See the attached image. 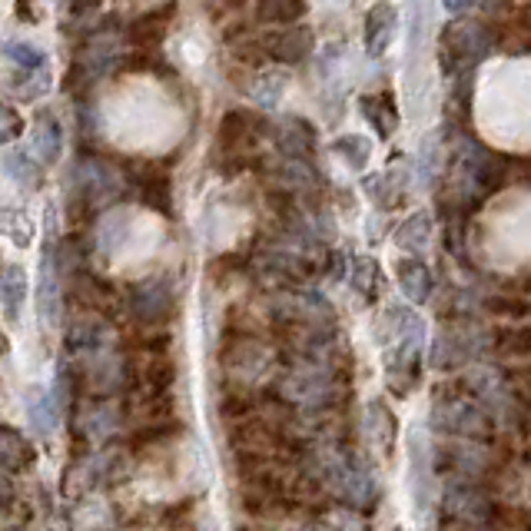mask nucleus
<instances>
[{
  "instance_id": "f257e3e1",
  "label": "nucleus",
  "mask_w": 531,
  "mask_h": 531,
  "mask_svg": "<svg viewBox=\"0 0 531 531\" xmlns=\"http://www.w3.org/2000/svg\"><path fill=\"white\" fill-rule=\"evenodd\" d=\"M316 465H319L322 482H326L346 505L362 508V512H366V508H376L379 485H376V478H372L369 462L359 452L326 449V452H319Z\"/></svg>"
},
{
  "instance_id": "f03ea898",
  "label": "nucleus",
  "mask_w": 531,
  "mask_h": 531,
  "mask_svg": "<svg viewBox=\"0 0 531 531\" xmlns=\"http://www.w3.org/2000/svg\"><path fill=\"white\" fill-rule=\"evenodd\" d=\"M492 50V24L488 20L458 17L455 24L445 27L442 34V67L452 80L468 83L478 64Z\"/></svg>"
},
{
  "instance_id": "7ed1b4c3",
  "label": "nucleus",
  "mask_w": 531,
  "mask_h": 531,
  "mask_svg": "<svg viewBox=\"0 0 531 531\" xmlns=\"http://www.w3.org/2000/svg\"><path fill=\"white\" fill-rule=\"evenodd\" d=\"M432 425L445 435H458V439H485L492 422H488L485 405L475 395L445 389L432 405Z\"/></svg>"
},
{
  "instance_id": "20e7f679",
  "label": "nucleus",
  "mask_w": 531,
  "mask_h": 531,
  "mask_svg": "<svg viewBox=\"0 0 531 531\" xmlns=\"http://www.w3.org/2000/svg\"><path fill=\"white\" fill-rule=\"evenodd\" d=\"M442 508H445V515H449L452 522L478 525V528H485L488 522H492V515H495L492 498H488L482 488L472 482V478H462V475L452 478V482L445 485Z\"/></svg>"
},
{
  "instance_id": "39448f33",
  "label": "nucleus",
  "mask_w": 531,
  "mask_h": 531,
  "mask_svg": "<svg viewBox=\"0 0 531 531\" xmlns=\"http://www.w3.org/2000/svg\"><path fill=\"white\" fill-rule=\"evenodd\" d=\"M269 130V123L253 110H226L220 127H216V140H220V150L233 153L243 160L246 150L256 147V140Z\"/></svg>"
},
{
  "instance_id": "423d86ee",
  "label": "nucleus",
  "mask_w": 531,
  "mask_h": 531,
  "mask_svg": "<svg viewBox=\"0 0 531 531\" xmlns=\"http://www.w3.org/2000/svg\"><path fill=\"white\" fill-rule=\"evenodd\" d=\"M130 312L133 319H140L143 326H156L173 312V286L170 279L163 276H150L133 283L130 289Z\"/></svg>"
},
{
  "instance_id": "0eeeda50",
  "label": "nucleus",
  "mask_w": 531,
  "mask_h": 531,
  "mask_svg": "<svg viewBox=\"0 0 531 531\" xmlns=\"http://www.w3.org/2000/svg\"><path fill=\"white\" fill-rule=\"evenodd\" d=\"M259 44H263L266 60H276V64H303L312 54V30L303 24L273 27L259 37Z\"/></svg>"
},
{
  "instance_id": "6e6552de",
  "label": "nucleus",
  "mask_w": 531,
  "mask_h": 531,
  "mask_svg": "<svg viewBox=\"0 0 531 531\" xmlns=\"http://www.w3.org/2000/svg\"><path fill=\"white\" fill-rule=\"evenodd\" d=\"M127 173H130V186L137 190L140 203H147L150 210H156V213H170L173 186H170V176H166V170H160L156 163L137 160V163H130Z\"/></svg>"
},
{
  "instance_id": "1a4fd4ad",
  "label": "nucleus",
  "mask_w": 531,
  "mask_h": 531,
  "mask_svg": "<svg viewBox=\"0 0 531 531\" xmlns=\"http://www.w3.org/2000/svg\"><path fill=\"white\" fill-rule=\"evenodd\" d=\"M176 17V4L170 0V4H156L150 10H143V14H137L130 20V44L137 50H156L166 40V34H170V24Z\"/></svg>"
},
{
  "instance_id": "9d476101",
  "label": "nucleus",
  "mask_w": 531,
  "mask_h": 531,
  "mask_svg": "<svg viewBox=\"0 0 531 531\" xmlns=\"http://www.w3.org/2000/svg\"><path fill=\"white\" fill-rule=\"evenodd\" d=\"M37 316L40 326L54 329L60 316V259L54 249H47L40 259V283H37Z\"/></svg>"
},
{
  "instance_id": "9b49d317",
  "label": "nucleus",
  "mask_w": 531,
  "mask_h": 531,
  "mask_svg": "<svg viewBox=\"0 0 531 531\" xmlns=\"http://www.w3.org/2000/svg\"><path fill=\"white\" fill-rule=\"evenodd\" d=\"M478 349H482V339L475 336L472 329H445L439 339H435V349H432V366L439 369H449V366H462V362L475 359Z\"/></svg>"
},
{
  "instance_id": "f8f14e48",
  "label": "nucleus",
  "mask_w": 531,
  "mask_h": 531,
  "mask_svg": "<svg viewBox=\"0 0 531 531\" xmlns=\"http://www.w3.org/2000/svg\"><path fill=\"white\" fill-rule=\"evenodd\" d=\"M395 24H399V14H395V4H389V0H379V4L369 7V14H366V50H369L372 60H379L385 50L392 47Z\"/></svg>"
},
{
  "instance_id": "ddd939ff",
  "label": "nucleus",
  "mask_w": 531,
  "mask_h": 531,
  "mask_svg": "<svg viewBox=\"0 0 531 531\" xmlns=\"http://www.w3.org/2000/svg\"><path fill=\"white\" fill-rule=\"evenodd\" d=\"M395 273H399V289L409 303H429L432 289H435V276L419 256L399 259V263H395Z\"/></svg>"
},
{
  "instance_id": "4468645a",
  "label": "nucleus",
  "mask_w": 531,
  "mask_h": 531,
  "mask_svg": "<svg viewBox=\"0 0 531 531\" xmlns=\"http://www.w3.org/2000/svg\"><path fill=\"white\" fill-rule=\"evenodd\" d=\"M276 147L286 160L309 163L312 150H316V133H312V127L306 120H293V123H286V127L276 130Z\"/></svg>"
},
{
  "instance_id": "2eb2a0df",
  "label": "nucleus",
  "mask_w": 531,
  "mask_h": 531,
  "mask_svg": "<svg viewBox=\"0 0 531 531\" xmlns=\"http://www.w3.org/2000/svg\"><path fill=\"white\" fill-rule=\"evenodd\" d=\"M429 243H432V216L425 210L412 213L409 220H402V226L395 229V246L409 256H422Z\"/></svg>"
},
{
  "instance_id": "dca6fc26",
  "label": "nucleus",
  "mask_w": 531,
  "mask_h": 531,
  "mask_svg": "<svg viewBox=\"0 0 531 531\" xmlns=\"http://www.w3.org/2000/svg\"><path fill=\"white\" fill-rule=\"evenodd\" d=\"M362 117L372 123V130H376L382 140H389L392 130H395V123H399V113H395L392 93L389 90L366 93V97H362Z\"/></svg>"
},
{
  "instance_id": "f3484780",
  "label": "nucleus",
  "mask_w": 531,
  "mask_h": 531,
  "mask_svg": "<svg viewBox=\"0 0 531 531\" xmlns=\"http://www.w3.org/2000/svg\"><path fill=\"white\" fill-rule=\"evenodd\" d=\"M27 415H30V425H34V432L40 435H50L57 429L60 422V399L57 392H44L40 385L30 389V399H27Z\"/></svg>"
},
{
  "instance_id": "a211bd4d",
  "label": "nucleus",
  "mask_w": 531,
  "mask_h": 531,
  "mask_svg": "<svg viewBox=\"0 0 531 531\" xmlns=\"http://www.w3.org/2000/svg\"><path fill=\"white\" fill-rule=\"evenodd\" d=\"M0 299H4L7 322H17L20 309H24V303H27V273H24V266H17V263L4 266V276H0Z\"/></svg>"
},
{
  "instance_id": "6ab92c4d",
  "label": "nucleus",
  "mask_w": 531,
  "mask_h": 531,
  "mask_svg": "<svg viewBox=\"0 0 531 531\" xmlns=\"http://www.w3.org/2000/svg\"><path fill=\"white\" fill-rule=\"evenodd\" d=\"M60 150H64V127H60L57 117H50V113L44 110L37 117V127H34V153L44 163H57Z\"/></svg>"
},
{
  "instance_id": "aec40b11",
  "label": "nucleus",
  "mask_w": 531,
  "mask_h": 531,
  "mask_svg": "<svg viewBox=\"0 0 531 531\" xmlns=\"http://www.w3.org/2000/svg\"><path fill=\"white\" fill-rule=\"evenodd\" d=\"M4 57H7L10 70H27V74H44L47 70V50L30 44V40H20V37L7 40Z\"/></svg>"
},
{
  "instance_id": "412c9836",
  "label": "nucleus",
  "mask_w": 531,
  "mask_h": 531,
  "mask_svg": "<svg viewBox=\"0 0 531 531\" xmlns=\"http://www.w3.org/2000/svg\"><path fill=\"white\" fill-rule=\"evenodd\" d=\"M44 160L34 153V150H10L4 156V166H7V176L14 183H20L24 190H34V186L40 183V176H44V166H40Z\"/></svg>"
},
{
  "instance_id": "4be33fe9",
  "label": "nucleus",
  "mask_w": 531,
  "mask_h": 531,
  "mask_svg": "<svg viewBox=\"0 0 531 531\" xmlns=\"http://www.w3.org/2000/svg\"><path fill=\"white\" fill-rule=\"evenodd\" d=\"M77 429L83 435H90V439H97V442L107 439V435L113 432V412L107 409V402L93 395V399L83 405L80 415H77Z\"/></svg>"
},
{
  "instance_id": "5701e85b",
  "label": "nucleus",
  "mask_w": 531,
  "mask_h": 531,
  "mask_svg": "<svg viewBox=\"0 0 531 531\" xmlns=\"http://www.w3.org/2000/svg\"><path fill=\"white\" fill-rule=\"evenodd\" d=\"M0 462H4V472L7 475H17V472H24V468L34 462V452H30V445L20 439V435L10 429L0 432Z\"/></svg>"
},
{
  "instance_id": "b1692460",
  "label": "nucleus",
  "mask_w": 531,
  "mask_h": 531,
  "mask_svg": "<svg viewBox=\"0 0 531 531\" xmlns=\"http://www.w3.org/2000/svg\"><path fill=\"white\" fill-rule=\"evenodd\" d=\"M306 14V0H259V20L276 27H293Z\"/></svg>"
},
{
  "instance_id": "393cba45",
  "label": "nucleus",
  "mask_w": 531,
  "mask_h": 531,
  "mask_svg": "<svg viewBox=\"0 0 531 531\" xmlns=\"http://www.w3.org/2000/svg\"><path fill=\"white\" fill-rule=\"evenodd\" d=\"M349 283L352 289L362 296V299H376L379 296V283H382V276H379V263L372 256H359V259H352V273H349Z\"/></svg>"
},
{
  "instance_id": "a878e982",
  "label": "nucleus",
  "mask_w": 531,
  "mask_h": 531,
  "mask_svg": "<svg viewBox=\"0 0 531 531\" xmlns=\"http://www.w3.org/2000/svg\"><path fill=\"white\" fill-rule=\"evenodd\" d=\"M395 176H399V170L376 173V176H369V180H366L369 196L382 206V210H392V206L399 203V200H402V193H405V183H402V180H395Z\"/></svg>"
},
{
  "instance_id": "bb28decb",
  "label": "nucleus",
  "mask_w": 531,
  "mask_h": 531,
  "mask_svg": "<svg viewBox=\"0 0 531 531\" xmlns=\"http://www.w3.org/2000/svg\"><path fill=\"white\" fill-rule=\"evenodd\" d=\"M332 153L339 160H346V166H352V170H362L372 156V143L366 137H359V133H346V137L332 140Z\"/></svg>"
},
{
  "instance_id": "cd10ccee",
  "label": "nucleus",
  "mask_w": 531,
  "mask_h": 531,
  "mask_svg": "<svg viewBox=\"0 0 531 531\" xmlns=\"http://www.w3.org/2000/svg\"><path fill=\"white\" fill-rule=\"evenodd\" d=\"M130 233V213L127 210H110L100 223V249L103 253H117L123 239Z\"/></svg>"
},
{
  "instance_id": "c85d7f7f",
  "label": "nucleus",
  "mask_w": 531,
  "mask_h": 531,
  "mask_svg": "<svg viewBox=\"0 0 531 531\" xmlns=\"http://www.w3.org/2000/svg\"><path fill=\"white\" fill-rule=\"evenodd\" d=\"M50 87V77H47V70L44 74H27V70H10V93L20 100H37V97H44Z\"/></svg>"
},
{
  "instance_id": "c756f323",
  "label": "nucleus",
  "mask_w": 531,
  "mask_h": 531,
  "mask_svg": "<svg viewBox=\"0 0 531 531\" xmlns=\"http://www.w3.org/2000/svg\"><path fill=\"white\" fill-rule=\"evenodd\" d=\"M283 87H286V80L279 77V74H259L256 77V87H253V97L259 107H266V110H273L279 97H283Z\"/></svg>"
},
{
  "instance_id": "7c9ffc66",
  "label": "nucleus",
  "mask_w": 531,
  "mask_h": 531,
  "mask_svg": "<svg viewBox=\"0 0 531 531\" xmlns=\"http://www.w3.org/2000/svg\"><path fill=\"white\" fill-rule=\"evenodd\" d=\"M329 525L336 531H369L366 515H362V508H336V512L329 515Z\"/></svg>"
},
{
  "instance_id": "2f4dec72",
  "label": "nucleus",
  "mask_w": 531,
  "mask_h": 531,
  "mask_svg": "<svg viewBox=\"0 0 531 531\" xmlns=\"http://www.w3.org/2000/svg\"><path fill=\"white\" fill-rule=\"evenodd\" d=\"M4 133H0V140L4 143H14L17 137H20V130H24V120H20V113L14 110V107H4Z\"/></svg>"
},
{
  "instance_id": "473e14b6",
  "label": "nucleus",
  "mask_w": 531,
  "mask_h": 531,
  "mask_svg": "<svg viewBox=\"0 0 531 531\" xmlns=\"http://www.w3.org/2000/svg\"><path fill=\"white\" fill-rule=\"evenodd\" d=\"M442 4H445V10H449V14H458V17H462L468 7H475V4H478V0H442Z\"/></svg>"
},
{
  "instance_id": "72a5a7b5",
  "label": "nucleus",
  "mask_w": 531,
  "mask_h": 531,
  "mask_svg": "<svg viewBox=\"0 0 531 531\" xmlns=\"http://www.w3.org/2000/svg\"><path fill=\"white\" fill-rule=\"evenodd\" d=\"M455 531H485V528H478V525H458Z\"/></svg>"
}]
</instances>
